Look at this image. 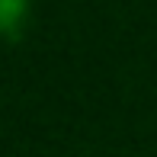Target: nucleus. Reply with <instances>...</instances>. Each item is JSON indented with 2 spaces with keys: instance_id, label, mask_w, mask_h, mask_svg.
Here are the masks:
<instances>
[{
  "instance_id": "f257e3e1",
  "label": "nucleus",
  "mask_w": 157,
  "mask_h": 157,
  "mask_svg": "<svg viewBox=\"0 0 157 157\" xmlns=\"http://www.w3.org/2000/svg\"><path fill=\"white\" fill-rule=\"evenodd\" d=\"M29 0H0V39H16L29 19Z\"/></svg>"
}]
</instances>
